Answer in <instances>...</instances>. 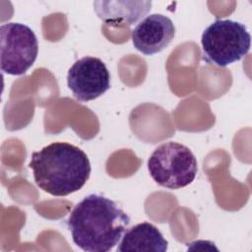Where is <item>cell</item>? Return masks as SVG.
Returning <instances> with one entry per match:
<instances>
[{"label":"cell","instance_id":"cell-1","mask_svg":"<svg viewBox=\"0 0 252 252\" xmlns=\"http://www.w3.org/2000/svg\"><path fill=\"white\" fill-rule=\"evenodd\" d=\"M129 223V216L114 201L99 194L85 197L67 220L74 243L88 252L110 251Z\"/></svg>","mask_w":252,"mask_h":252},{"label":"cell","instance_id":"cell-2","mask_svg":"<svg viewBox=\"0 0 252 252\" xmlns=\"http://www.w3.org/2000/svg\"><path fill=\"white\" fill-rule=\"evenodd\" d=\"M29 167L36 185L53 196H67L80 190L91 174L87 154L66 142H54L33 152Z\"/></svg>","mask_w":252,"mask_h":252},{"label":"cell","instance_id":"cell-3","mask_svg":"<svg viewBox=\"0 0 252 252\" xmlns=\"http://www.w3.org/2000/svg\"><path fill=\"white\" fill-rule=\"evenodd\" d=\"M201 44L204 61L225 67L248 53L251 35L244 24L232 20H217L205 29Z\"/></svg>","mask_w":252,"mask_h":252},{"label":"cell","instance_id":"cell-4","mask_svg":"<svg viewBox=\"0 0 252 252\" xmlns=\"http://www.w3.org/2000/svg\"><path fill=\"white\" fill-rule=\"evenodd\" d=\"M148 170L158 185L179 189L194 181L198 171L197 159L188 147L176 142H166L152 153Z\"/></svg>","mask_w":252,"mask_h":252},{"label":"cell","instance_id":"cell-5","mask_svg":"<svg viewBox=\"0 0 252 252\" xmlns=\"http://www.w3.org/2000/svg\"><path fill=\"white\" fill-rule=\"evenodd\" d=\"M38 42L33 31L20 23H7L0 27V64L8 75H23L34 63Z\"/></svg>","mask_w":252,"mask_h":252},{"label":"cell","instance_id":"cell-6","mask_svg":"<svg viewBox=\"0 0 252 252\" xmlns=\"http://www.w3.org/2000/svg\"><path fill=\"white\" fill-rule=\"evenodd\" d=\"M67 84L77 100L89 101L109 90L110 74L101 59L85 56L69 69Z\"/></svg>","mask_w":252,"mask_h":252},{"label":"cell","instance_id":"cell-7","mask_svg":"<svg viewBox=\"0 0 252 252\" xmlns=\"http://www.w3.org/2000/svg\"><path fill=\"white\" fill-rule=\"evenodd\" d=\"M175 35L172 21L161 14L144 18L131 33L134 47L145 55H153L166 48Z\"/></svg>","mask_w":252,"mask_h":252},{"label":"cell","instance_id":"cell-8","mask_svg":"<svg viewBox=\"0 0 252 252\" xmlns=\"http://www.w3.org/2000/svg\"><path fill=\"white\" fill-rule=\"evenodd\" d=\"M151 1H95L94 9L97 17L108 26H131L151 10Z\"/></svg>","mask_w":252,"mask_h":252},{"label":"cell","instance_id":"cell-9","mask_svg":"<svg viewBox=\"0 0 252 252\" xmlns=\"http://www.w3.org/2000/svg\"><path fill=\"white\" fill-rule=\"evenodd\" d=\"M167 247L168 242L159 229L154 224L144 221L132 226L124 232L117 247V251L165 252Z\"/></svg>","mask_w":252,"mask_h":252}]
</instances>
